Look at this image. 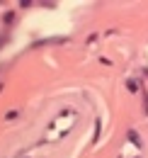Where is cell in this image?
<instances>
[{"mask_svg": "<svg viewBox=\"0 0 148 158\" xmlns=\"http://www.w3.org/2000/svg\"><path fill=\"white\" fill-rule=\"evenodd\" d=\"M129 139L136 143V146H141V139H138V134H136V131H129Z\"/></svg>", "mask_w": 148, "mask_h": 158, "instance_id": "6da1fadb", "label": "cell"}, {"mask_svg": "<svg viewBox=\"0 0 148 158\" xmlns=\"http://www.w3.org/2000/svg\"><path fill=\"white\" fill-rule=\"evenodd\" d=\"M129 90H134V93L138 90V83H136V80H129Z\"/></svg>", "mask_w": 148, "mask_h": 158, "instance_id": "7a4b0ae2", "label": "cell"}]
</instances>
